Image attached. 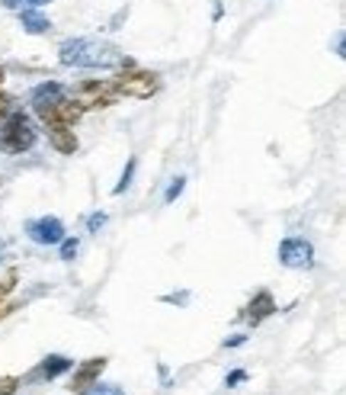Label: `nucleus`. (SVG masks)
<instances>
[{
    "label": "nucleus",
    "instance_id": "nucleus-12",
    "mask_svg": "<svg viewBox=\"0 0 346 395\" xmlns=\"http://www.w3.org/2000/svg\"><path fill=\"white\" fill-rule=\"evenodd\" d=\"M68 369H74V360H68L64 354H51L42 360V369H38V373H42V379L51 382V379H58V376H64Z\"/></svg>",
    "mask_w": 346,
    "mask_h": 395
},
{
    "label": "nucleus",
    "instance_id": "nucleus-22",
    "mask_svg": "<svg viewBox=\"0 0 346 395\" xmlns=\"http://www.w3.org/2000/svg\"><path fill=\"white\" fill-rule=\"evenodd\" d=\"M241 344H247V334H237V337H228V341H224V347H241Z\"/></svg>",
    "mask_w": 346,
    "mask_h": 395
},
{
    "label": "nucleus",
    "instance_id": "nucleus-17",
    "mask_svg": "<svg viewBox=\"0 0 346 395\" xmlns=\"http://www.w3.org/2000/svg\"><path fill=\"white\" fill-rule=\"evenodd\" d=\"M106 219H109L106 212H93V215H87V228H90L93 235H100V228L106 225Z\"/></svg>",
    "mask_w": 346,
    "mask_h": 395
},
{
    "label": "nucleus",
    "instance_id": "nucleus-10",
    "mask_svg": "<svg viewBox=\"0 0 346 395\" xmlns=\"http://www.w3.org/2000/svg\"><path fill=\"white\" fill-rule=\"evenodd\" d=\"M109 93H112V87L83 84V87H77V103H80V106H106L109 103Z\"/></svg>",
    "mask_w": 346,
    "mask_h": 395
},
{
    "label": "nucleus",
    "instance_id": "nucleus-9",
    "mask_svg": "<svg viewBox=\"0 0 346 395\" xmlns=\"http://www.w3.org/2000/svg\"><path fill=\"white\" fill-rule=\"evenodd\" d=\"M273 312H276L273 296H269V292H256L253 302H250V305H247V312H243V318H247L250 324H260L263 318H269Z\"/></svg>",
    "mask_w": 346,
    "mask_h": 395
},
{
    "label": "nucleus",
    "instance_id": "nucleus-8",
    "mask_svg": "<svg viewBox=\"0 0 346 395\" xmlns=\"http://www.w3.org/2000/svg\"><path fill=\"white\" fill-rule=\"evenodd\" d=\"M19 23H23V33H29V36H45L51 29V20L38 7H23V10H19Z\"/></svg>",
    "mask_w": 346,
    "mask_h": 395
},
{
    "label": "nucleus",
    "instance_id": "nucleus-15",
    "mask_svg": "<svg viewBox=\"0 0 346 395\" xmlns=\"http://www.w3.org/2000/svg\"><path fill=\"white\" fill-rule=\"evenodd\" d=\"M58 245H61V260H74L77 251H80V241H77V238H68V235H64Z\"/></svg>",
    "mask_w": 346,
    "mask_h": 395
},
{
    "label": "nucleus",
    "instance_id": "nucleus-24",
    "mask_svg": "<svg viewBox=\"0 0 346 395\" xmlns=\"http://www.w3.org/2000/svg\"><path fill=\"white\" fill-rule=\"evenodd\" d=\"M333 48H337V55H343V33H337V39H333Z\"/></svg>",
    "mask_w": 346,
    "mask_h": 395
},
{
    "label": "nucleus",
    "instance_id": "nucleus-6",
    "mask_svg": "<svg viewBox=\"0 0 346 395\" xmlns=\"http://www.w3.org/2000/svg\"><path fill=\"white\" fill-rule=\"evenodd\" d=\"M106 369V356H93V360H83L80 366L74 369V376H70V392L74 395H87L90 389L100 382V373Z\"/></svg>",
    "mask_w": 346,
    "mask_h": 395
},
{
    "label": "nucleus",
    "instance_id": "nucleus-4",
    "mask_svg": "<svg viewBox=\"0 0 346 395\" xmlns=\"http://www.w3.org/2000/svg\"><path fill=\"white\" fill-rule=\"evenodd\" d=\"M279 264L288 270H311L314 267V247L305 238H285L279 245Z\"/></svg>",
    "mask_w": 346,
    "mask_h": 395
},
{
    "label": "nucleus",
    "instance_id": "nucleus-26",
    "mask_svg": "<svg viewBox=\"0 0 346 395\" xmlns=\"http://www.w3.org/2000/svg\"><path fill=\"white\" fill-rule=\"evenodd\" d=\"M0 81H4V71H0Z\"/></svg>",
    "mask_w": 346,
    "mask_h": 395
},
{
    "label": "nucleus",
    "instance_id": "nucleus-23",
    "mask_svg": "<svg viewBox=\"0 0 346 395\" xmlns=\"http://www.w3.org/2000/svg\"><path fill=\"white\" fill-rule=\"evenodd\" d=\"M10 110H13V106H10V97H4V93H0V119H4Z\"/></svg>",
    "mask_w": 346,
    "mask_h": 395
},
{
    "label": "nucleus",
    "instance_id": "nucleus-18",
    "mask_svg": "<svg viewBox=\"0 0 346 395\" xmlns=\"http://www.w3.org/2000/svg\"><path fill=\"white\" fill-rule=\"evenodd\" d=\"M19 389V379L16 376H4V379H0V395H13Z\"/></svg>",
    "mask_w": 346,
    "mask_h": 395
},
{
    "label": "nucleus",
    "instance_id": "nucleus-5",
    "mask_svg": "<svg viewBox=\"0 0 346 395\" xmlns=\"http://www.w3.org/2000/svg\"><path fill=\"white\" fill-rule=\"evenodd\" d=\"M26 235H29V241H36V245L51 247V245H58V241L64 238V222L55 219V215L29 219V222H26Z\"/></svg>",
    "mask_w": 346,
    "mask_h": 395
},
{
    "label": "nucleus",
    "instance_id": "nucleus-7",
    "mask_svg": "<svg viewBox=\"0 0 346 395\" xmlns=\"http://www.w3.org/2000/svg\"><path fill=\"white\" fill-rule=\"evenodd\" d=\"M115 93H125V97H135V100H147L154 91H157V81H154V74H125V78H119L112 84Z\"/></svg>",
    "mask_w": 346,
    "mask_h": 395
},
{
    "label": "nucleus",
    "instance_id": "nucleus-3",
    "mask_svg": "<svg viewBox=\"0 0 346 395\" xmlns=\"http://www.w3.org/2000/svg\"><path fill=\"white\" fill-rule=\"evenodd\" d=\"M36 138H38L36 125H32L29 116H26L23 110H16V106L0 119V151H6V155H23V151H29L32 145H36Z\"/></svg>",
    "mask_w": 346,
    "mask_h": 395
},
{
    "label": "nucleus",
    "instance_id": "nucleus-14",
    "mask_svg": "<svg viewBox=\"0 0 346 395\" xmlns=\"http://www.w3.org/2000/svg\"><path fill=\"white\" fill-rule=\"evenodd\" d=\"M183 190H186V177H183V174H177V177L170 180V187H167V193H164V202H167V206H170V202H177Z\"/></svg>",
    "mask_w": 346,
    "mask_h": 395
},
{
    "label": "nucleus",
    "instance_id": "nucleus-19",
    "mask_svg": "<svg viewBox=\"0 0 346 395\" xmlns=\"http://www.w3.org/2000/svg\"><path fill=\"white\" fill-rule=\"evenodd\" d=\"M241 382H247V369H234V373H228L224 386H228V389H234V386H241Z\"/></svg>",
    "mask_w": 346,
    "mask_h": 395
},
{
    "label": "nucleus",
    "instance_id": "nucleus-1",
    "mask_svg": "<svg viewBox=\"0 0 346 395\" xmlns=\"http://www.w3.org/2000/svg\"><path fill=\"white\" fill-rule=\"evenodd\" d=\"M58 61L64 68H87V71H109V68H128V58L119 46L106 39H90V36H77V39H64L58 48Z\"/></svg>",
    "mask_w": 346,
    "mask_h": 395
},
{
    "label": "nucleus",
    "instance_id": "nucleus-13",
    "mask_svg": "<svg viewBox=\"0 0 346 395\" xmlns=\"http://www.w3.org/2000/svg\"><path fill=\"white\" fill-rule=\"evenodd\" d=\"M135 168H138V161L135 158H128V164H125V170H122V177H119V183L112 187V193L115 196H122L128 187H132V177H135Z\"/></svg>",
    "mask_w": 346,
    "mask_h": 395
},
{
    "label": "nucleus",
    "instance_id": "nucleus-20",
    "mask_svg": "<svg viewBox=\"0 0 346 395\" xmlns=\"http://www.w3.org/2000/svg\"><path fill=\"white\" fill-rule=\"evenodd\" d=\"M6 7H45L48 0H4Z\"/></svg>",
    "mask_w": 346,
    "mask_h": 395
},
{
    "label": "nucleus",
    "instance_id": "nucleus-21",
    "mask_svg": "<svg viewBox=\"0 0 346 395\" xmlns=\"http://www.w3.org/2000/svg\"><path fill=\"white\" fill-rule=\"evenodd\" d=\"M160 302H177V305H186V302H189V292H170V296H164Z\"/></svg>",
    "mask_w": 346,
    "mask_h": 395
},
{
    "label": "nucleus",
    "instance_id": "nucleus-25",
    "mask_svg": "<svg viewBox=\"0 0 346 395\" xmlns=\"http://www.w3.org/2000/svg\"><path fill=\"white\" fill-rule=\"evenodd\" d=\"M4 254H6V245H4V241H0V264H4Z\"/></svg>",
    "mask_w": 346,
    "mask_h": 395
},
{
    "label": "nucleus",
    "instance_id": "nucleus-16",
    "mask_svg": "<svg viewBox=\"0 0 346 395\" xmlns=\"http://www.w3.org/2000/svg\"><path fill=\"white\" fill-rule=\"evenodd\" d=\"M87 395H125V389H122V386H112V382H106V386H100V382H96V386L90 389Z\"/></svg>",
    "mask_w": 346,
    "mask_h": 395
},
{
    "label": "nucleus",
    "instance_id": "nucleus-2",
    "mask_svg": "<svg viewBox=\"0 0 346 395\" xmlns=\"http://www.w3.org/2000/svg\"><path fill=\"white\" fill-rule=\"evenodd\" d=\"M29 106L45 125H74L80 119V106L70 103L68 91L58 81H45L29 93Z\"/></svg>",
    "mask_w": 346,
    "mask_h": 395
},
{
    "label": "nucleus",
    "instance_id": "nucleus-11",
    "mask_svg": "<svg viewBox=\"0 0 346 395\" xmlns=\"http://www.w3.org/2000/svg\"><path fill=\"white\" fill-rule=\"evenodd\" d=\"M48 138H51V145H55L61 155H74V151H77V135H74L70 125H51Z\"/></svg>",
    "mask_w": 346,
    "mask_h": 395
}]
</instances>
